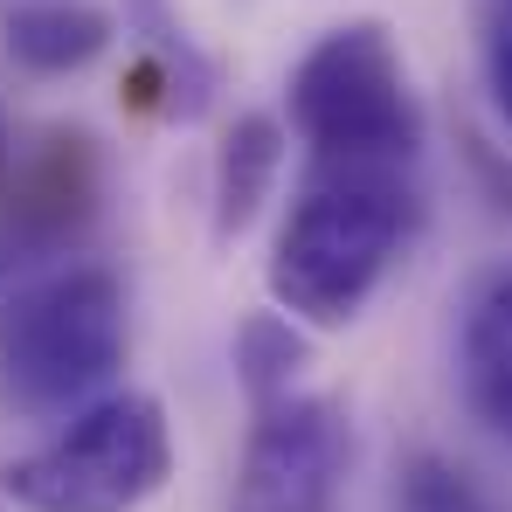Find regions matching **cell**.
<instances>
[{"instance_id": "obj_10", "label": "cell", "mask_w": 512, "mask_h": 512, "mask_svg": "<svg viewBox=\"0 0 512 512\" xmlns=\"http://www.w3.org/2000/svg\"><path fill=\"white\" fill-rule=\"evenodd\" d=\"M305 360H312V340H305V326L284 319V312H250V319L236 326V381H243L250 409L291 395V388L305 381Z\"/></svg>"}, {"instance_id": "obj_4", "label": "cell", "mask_w": 512, "mask_h": 512, "mask_svg": "<svg viewBox=\"0 0 512 512\" xmlns=\"http://www.w3.org/2000/svg\"><path fill=\"white\" fill-rule=\"evenodd\" d=\"M173 478L167 402L146 388H104L70 409L35 450L7 457L0 492L21 512H139Z\"/></svg>"}, {"instance_id": "obj_6", "label": "cell", "mask_w": 512, "mask_h": 512, "mask_svg": "<svg viewBox=\"0 0 512 512\" xmlns=\"http://www.w3.org/2000/svg\"><path fill=\"white\" fill-rule=\"evenodd\" d=\"M7 222H0V256L14 250H63L97 222L104 201V160L90 132H49V146L0 180Z\"/></svg>"}, {"instance_id": "obj_8", "label": "cell", "mask_w": 512, "mask_h": 512, "mask_svg": "<svg viewBox=\"0 0 512 512\" xmlns=\"http://www.w3.org/2000/svg\"><path fill=\"white\" fill-rule=\"evenodd\" d=\"M7 56L28 70V77H77L90 70L104 49H111V14L90 7V0H21L7 21Z\"/></svg>"}, {"instance_id": "obj_9", "label": "cell", "mask_w": 512, "mask_h": 512, "mask_svg": "<svg viewBox=\"0 0 512 512\" xmlns=\"http://www.w3.org/2000/svg\"><path fill=\"white\" fill-rule=\"evenodd\" d=\"M284 146L291 139H284V125L270 111H243L222 132V146H215V236L222 243L243 236L263 215V201H270V187L284 173Z\"/></svg>"}, {"instance_id": "obj_5", "label": "cell", "mask_w": 512, "mask_h": 512, "mask_svg": "<svg viewBox=\"0 0 512 512\" xmlns=\"http://www.w3.org/2000/svg\"><path fill=\"white\" fill-rule=\"evenodd\" d=\"M353 485V416L319 388L250 409L229 512H340Z\"/></svg>"}, {"instance_id": "obj_11", "label": "cell", "mask_w": 512, "mask_h": 512, "mask_svg": "<svg viewBox=\"0 0 512 512\" xmlns=\"http://www.w3.org/2000/svg\"><path fill=\"white\" fill-rule=\"evenodd\" d=\"M402 512H499L457 464L443 457H416L409 478H402Z\"/></svg>"}, {"instance_id": "obj_7", "label": "cell", "mask_w": 512, "mask_h": 512, "mask_svg": "<svg viewBox=\"0 0 512 512\" xmlns=\"http://www.w3.org/2000/svg\"><path fill=\"white\" fill-rule=\"evenodd\" d=\"M457 388L464 409L512 450V256L478 270L457 305Z\"/></svg>"}, {"instance_id": "obj_3", "label": "cell", "mask_w": 512, "mask_h": 512, "mask_svg": "<svg viewBox=\"0 0 512 512\" xmlns=\"http://www.w3.org/2000/svg\"><path fill=\"white\" fill-rule=\"evenodd\" d=\"M132 353V298L104 263H63L0 305V395L21 416L97 402Z\"/></svg>"}, {"instance_id": "obj_13", "label": "cell", "mask_w": 512, "mask_h": 512, "mask_svg": "<svg viewBox=\"0 0 512 512\" xmlns=\"http://www.w3.org/2000/svg\"><path fill=\"white\" fill-rule=\"evenodd\" d=\"M7 167H14V139H7V125H0V180H7Z\"/></svg>"}, {"instance_id": "obj_2", "label": "cell", "mask_w": 512, "mask_h": 512, "mask_svg": "<svg viewBox=\"0 0 512 512\" xmlns=\"http://www.w3.org/2000/svg\"><path fill=\"white\" fill-rule=\"evenodd\" d=\"M284 118L305 160L333 167H416L423 173L429 118L409 56L388 21L360 14L326 28L284 77Z\"/></svg>"}, {"instance_id": "obj_1", "label": "cell", "mask_w": 512, "mask_h": 512, "mask_svg": "<svg viewBox=\"0 0 512 512\" xmlns=\"http://www.w3.org/2000/svg\"><path fill=\"white\" fill-rule=\"evenodd\" d=\"M423 222V173L416 167H333L305 160L270 236V298L284 319L312 333H346L374 291L395 277L402 250Z\"/></svg>"}, {"instance_id": "obj_12", "label": "cell", "mask_w": 512, "mask_h": 512, "mask_svg": "<svg viewBox=\"0 0 512 512\" xmlns=\"http://www.w3.org/2000/svg\"><path fill=\"white\" fill-rule=\"evenodd\" d=\"M478 56H485L492 111H499V125H506V139H512V0H485V42H478Z\"/></svg>"}]
</instances>
